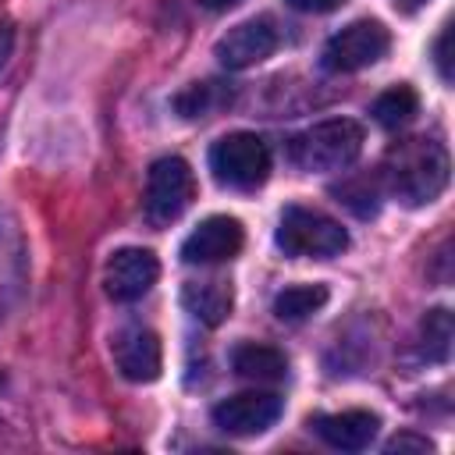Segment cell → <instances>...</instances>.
I'll return each instance as SVG.
<instances>
[{"label": "cell", "mask_w": 455, "mask_h": 455, "mask_svg": "<svg viewBox=\"0 0 455 455\" xmlns=\"http://www.w3.org/2000/svg\"><path fill=\"white\" fill-rule=\"evenodd\" d=\"M338 203H345L348 210H355L359 217H373L380 206V192H377V178H348L341 185H334Z\"/></svg>", "instance_id": "obj_19"}, {"label": "cell", "mask_w": 455, "mask_h": 455, "mask_svg": "<svg viewBox=\"0 0 455 455\" xmlns=\"http://www.w3.org/2000/svg\"><path fill=\"white\" fill-rule=\"evenodd\" d=\"M380 174L405 206H427L448 185V149L423 135L402 139L387 149Z\"/></svg>", "instance_id": "obj_1"}, {"label": "cell", "mask_w": 455, "mask_h": 455, "mask_svg": "<svg viewBox=\"0 0 455 455\" xmlns=\"http://www.w3.org/2000/svg\"><path fill=\"white\" fill-rule=\"evenodd\" d=\"M206 11H228V7H235L238 0H199Z\"/></svg>", "instance_id": "obj_24"}, {"label": "cell", "mask_w": 455, "mask_h": 455, "mask_svg": "<svg viewBox=\"0 0 455 455\" xmlns=\"http://www.w3.org/2000/svg\"><path fill=\"white\" fill-rule=\"evenodd\" d=\"M419 338H423V355L434 363H444L451 355V313L448 309H430L419 323Z\"/></svg>", "instance_id": "obj_18"}, {"label": "cell", "mask_w": 455, "mask_h": 455, "mask_svg": "<svg viewBox=\"0 0 455 455\" xmlns=\"http://www.w3.org/2000/svg\"><path fill=\"white\" fill-rule=\"evenodd\" d=\"M228 100H231V92H224L217 82H196V85H188L174 96V110L192 121V117H206L210 110L224 107Z\"/></svg>", "instance_id": "obj_17"}, {"label": "cell", "mask_w": 455, "mask_h": 455, "mask_svg": "<svg viewBox=\"0 0 455 455\" xmlns=\"http://www.w3.org/2000/svg\"><path fill=\"white\" fill-rule=\"evenodd\" d=\"M114 363L121 370V377L135 380V384H149L160 377L164 366V352H160V338L149 327H124L114 334L110 341Z\"/></svg>", "instance_id": "obj_11"}, {"label": "cell", "mask_w": 455, "mask_h": 455, "mask_svg": "<svg viewBox=\"0 0 455 455\" xmlns=\"http://www.w3.org/2000/svg\"><path fill=\"white\" fill-rule=\"evenodd\" d=\"M363 153V128L348 117L320 121L288 142V160L299 171H345Z\"/></svg>", "instance_id": "obj_2"}, {"label": "cell", "mask_w": 455, "mask_h": 455, "mask_svg": "<svg viewBox=\"0 0 455 455\" xmlns=\"http://www.w3.org/2000/svg\"><path fill=\"white\" fill-rule=\"evenodd\" d=\"M416 110H419V96H416V89L412 85H391V89H384L377 100H373V107H370V114H373V121L380 124V128H402V124H409L412 117H416Z\"/></svg>", "instance_id": "obj_16"}, {"label": "cell", "mask_w": 455, "mask_h": 455, "mask_svg": "<svg viewBox=\"0 0 455 455\" xmlns=\"http://www.w3.org/2000/svg\"><path fill=\"white\" fill-rule=\"evenodd\" d=\"M242 242H245L242 224L228 213H213L181 242V263H188V267L228 263L242 252Z\"/></svg>", "instance_id": "obj_8"}, {"label": "cell", "mask_w": 455, "mask_h": 455, "mask_svg": "<svg viewBox=\"0 0 455 455\" xmlns=\"http://www.w3.org/2000/svg\"><path fill=\"white\" fill-rule=\"evenodd\" d=\"M196 196V178L192 167L181 156H160L149 167L146 181V217L153 224H171L178 220Z\"/></svg>", "instance_id": "obj_6"}, {"label": "cell", "mask_w": 455, "mask_h": 455, "mask_svg": "<svg viewBox=\"0 0 455 455\" xmlns=\"http://www.w3.org/2000/svg\"><path fill=\"white\" fill-rule=\"evenodd\" d=\"M327 295L331 291L323 284H291L274 295V316L284 323H299V320L320 313L327 306Z\"/></svg>", "instance_id": "obj_15"}, {"label": "cell", "mask_w": 455, "mask_h": 455, "mask_svg": "<svg viewBox=\"0 0 455 455\" xmlns=\"http://www.w3.org/2000/svg\"><path fill=\"white\" fill-rule=\"evenodd\" d=\"M7 50H11V25H0V64L7 60Z\"/></svg>", "instance_id": "obj_23"}, {"label": "cell", "mask_w": 455, "mask_h": 455, "mask_svg": "<svg viewBox=\"0 0 455 455\" xmlns=\"http://www.w3.org/2000/svg\"><path fill=\"white\" fill-rule=\"evenodd\" d=\"M434 60H437V71L444 82H451V21L441 28L437 43H434Z\"/></svg>", "instance_id": "obj_20"}, {"label": "cell", "mask_w": 455, "mask_h": 455, "mask_svg": "<svg viewBox=\"0 0 455 455\" xmlns=\"http://www.w3.org/2000/svg\"><path fill=\"white\" fill-rule=\"evenodd\" d=\"M291 7L299 11H313V14H327V11H338L345 0H288Z\"/></svg>", "instance_id": "obj_22"}, {"label": "cell", "mask_w": 455, "mask_h": 455, "mask_svg": "<svg viewBox=\"0 0 455 455\" xmlns=\"http://www.w3.org/2000/svg\"><path fill=\"white\" fill-rule=\"evenodd\" d=\"M384 451L387 455H402V451H419V455H427V451H434V444L427 441V437H416V434H398V437H391L387 444H384Z\"/></svg>", "instance_id": "obj_21"}, {"label": "cell", "mask_w": 455, "mask_h": 455, "mask_svg": "<svg viewBox=\"0 0 455 455\" xmlns=\"http://www.w3.org/2000/svg\"><path fill=\"white\" fill-rule=\"evenodd\" d=\"M309 427L316 430V437L323 444H331L338 451H363L377 437L380 419L366 409H345V412H331V416H313Z\"/></svg>", "instance_id": "obj_12"}, {"label": "cell", "mask_w": 455, "mask_h": 455, "mask_svg": "<svg viewBox=\"0 0 455 455\" xmlns=\"http://www.w3.org/2000/svg\"><path fill=\"white\" fill-rule=\"evenodd\" d=\"M284 412V402L274 391H242L213 405V423L231 437H256L270 430Z\"/></svg>", "instance_id": "obj_7"}, {"label": "cell", "mask_w": 455, "mask_h": 455, "mask_svg": "<svg viewBox=\"0 0 455 455\" xmlns=\"http://www.w3.org/2000/svg\"><path fill=\"white\" fill-rule=\"evenodd\" d=\"M231 366L238 377L245 380H259V384H274L284 380L288 373V355L274 345H259V341H245L231 352Z\"/></svg>", "instance_id": "obj_13"}, {"label": "cell", "mask_w": 455, "mask_h": 455, "mask_svg": "<svg viewBox=\"0 0 455 455\" xmlns=\"http://www.w3.org/2000/svg\"><path fill=\"white\" fill-rule=\"evenodd\" d=\"M210 171H213L217 185L235 188V192H252L270 174V149L252 132H231L213 142Z\"/></svg>", "instance_id": "obj_4"}, {"label": "cell", "mask_w": 455, "mask_h": 455, "mask_svg": "<svg viewBox=\"0 0 455 455\" xmlns=\"http://www.w3.org/2000/svg\"><path fill=\"white\" fill-rule=\"evenodd\" d=\"M274 242L284 256L291 259H331L338 252L348 249V231L320 213V210H309V206H288L277 220V231H274Z\"/></svg>", "instance_id": "obj_3"}, {"label": "cell", "mask_w": 455, "mask_h": 455, "mask_svg": "<svg viewBox=\"0 0 455 455\" xmlns=\"http://www.w3.org/2000/svg\"><path fill=\"white\" fill-rule=\"evenodd\" d=\"M231 302L235 299H231V288L224 281H188L181 288V306L210 327H217L231 316Z\"/></svg>", "instance_id": "obj_14"}, {"label": "cell", "mask_w": 455, "mask_h": 455, "mask_svg": "<svg viewBox=\"0 0 455 455\" xmlns=\"http://www.w3.org/2000/svg\"><path fill=\"white\" fill-rule=\"evenodd\" d=\"M160 277V263L149 249H139V245H128V249H117L110 259H107V270H103V288L114 302H135L142 299Z\"/></svg>", "instance_id": "obj_9"}, {"label": "cell", "mask_w": 455, "mask_h": 455, "mask_svg": "<svg viewBox=\"0 0 455 455\" xmlns=\"http://www.w3.org/2000/svg\"><path fill=\"white\" fill-rule=\"evenodd\" d=\"M277 50V28L270 18H249L235 28H228L217 46H213V57L228 68V71H242V68H252L259 60H267L270 53Z\"/></svg>", "instance_id": "obj_10"}, {"label": "cell", "mask_w": 455, "mask_h": 455, "mask_svg": "<svg viewBox=\"0 0 455 455\" xmlns=\"http://www.w3.org/2000/svg\"><path fill=\"white\" fill-rule=\"evenodd\" d=\"M391 50V32L377 18H359L334 32L323 46V68L327 71H363L377 64Z\"/></svg>", "instance_id": "obj_5"}, {"label": "cell", "mask_w": 455, "mask_h": 455, "mask_svg": "<svg viewBox=\"0 0 455 455\" xmlns=\"http://www.w3.org/2000/svg\"><path fill=\"white\" fill-rule=\"evenodd\" d=\"M405 4H409V7H416V4H423V0H405Z\"/></svg>", "instance_id": "obj_25"}]
</instances>
